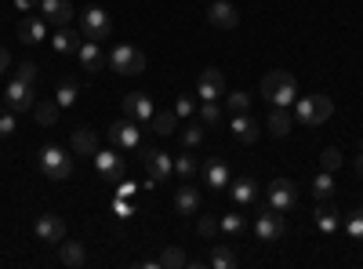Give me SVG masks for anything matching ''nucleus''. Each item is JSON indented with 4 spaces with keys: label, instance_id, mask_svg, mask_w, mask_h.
I'll return each mask as SVG.
<instances>
[{
    "label": "nucleus",
    "instance_id": "nucleus-1",
    "mask_svg": "<svg viewBox=\"0 0 363 269\" xmlns=\"http://www.w3.org/2000/svg\"><path fill=\"white\" fill-rule=\"evenodd\" d=\"M262 95L272 102V106H294V99H298V80H294V73H287V70H272V73H265L262 77Z\"/></svg>",
    "mask_w": 363,
    "mask_h": 269
},
{
    "label": "nucleus",
    "instance_id": "nucleus-2",
    "mask_svg": "<svg viewBox=\"0 0 363 269\" xmlns=\"http://www.w3.org/2000/svg\"><path fill=\"white\" fill-rule=\"evenodd\" d=\"M330 113H335V102L327 95H309V99H294V121L301 128H320L330 121Z\"/></svg>",
    "mask_w": 363,
    "mask_h": 269
},
{
    "label": "nucleus",
    "instance_id": "nucleus-3",
    "mask_svg": "<svg viewBox=\"0 0 363 269\" xmlns=\"http://www.w3.org/2000/svg\"><path fill=\"white\" fill-rule=\"evenodd\" d=\"M37 168L51 178V182H66V178L73 175V160L66 157V149H62V146H55V142L40 146V153H37Z\"/></svg>",
    "mask_w": 363,
    "mask_h": 269
},
{
    "label": "nucleus",
    "instance_id": "nucleus-4",
    "mask_svg": "<svg viewBox=\"0 0 363 269\" xmlns=\"http://www.w3.org/2000/svg\"><path fill=\"white\" fill-rule=\"evenodd\" d=\"M80 33H84V40H106V37L113 33V18H109V11L99 8V4L84 8V11H80Z\"/></svg>",
    "mask_w": 363,
    "mask_h": 269
},
{
    "label": "nucleus",
    "instance_id": "nucleus-5",
    "mask_svg": "<svg viewBox=\"0 0 363 269\" xmlns=\"http://www.w3.org/2000/svg\"><path fill=\"white\" fill-rule=\"evenodd\" d=\"M109 70L116 73H128V77H138L145 70V55L135 48V44H116L109 51Z\"/></svg>",
    "mask_w": 363,
    "mask_h": 269
},
{
    "label": "nucleus",
    "instance_id": "nucleus-6",
    "mask_svg": "<svg viewBox=\"0 0 363 269\" xmlns=\"http://www.w3.org/2000/svg\"><path fill=\"white\" fill-rule=\"evenodd\" d=\"M287 233V222H284V215L277 212V207H262L258 212V219H255V236L262 244H272V241H280V236Z\"/></svg>",
    "mask_w": 363,
    "mask_h": 269
},
{
    "label": "nucleus",
    "instance_id": "nucleus-7",
    "mask_svg": "<svg viewBox=\"0 0 363 269\" xmlns=\"http://www.w3.org/2000/svg\"><path fill=\"white\" fill-rule=\"evenodd\" d=\"M265 204L277 207L280 215L294 212V207H298V190H294L291 178H272V182H269V200H265Z\"/></svg>",
    "mask_w": 363,
    "mask_h": 269
},
{
    "label": "nucleus",
    "instance_id": "nucleus-8",
    "mask_svg": "<svg viewBox=\"0 0 363 269\" xmlns=\"http://www.w3.org/2000/svg\"><path fill=\"white\" fill-rule=\"evenodd\" d=\"M33 84H26V80H8V87H4V102H8V109L11 113H29L33 109Z\"/></svg>",
    "mask_w": 363,
    "mask_h": 269
},
{
    "label": "nucleus",
    "instance_id": "nucleus-9",
    "mask_svg": "<svg viewBox=\"0 0 363 269\" xmlns=\"http://www.w3.org/2000/svg\"><path fill=\"white\" fill-rule=\"evenodd\" d=\"M142 164L149 171V186H164L171 178V171H174V160L164 153V149H149V153L142 157Z\"/></svg>",
    "mask_w": 363,
    "mask_h": 269
},
{
    "label": "nucleus",
    "instance_id": "nucleus-10",
    "mask_svg": "<svg viewBox=\"0 0 363 269\" xmlns=\"http://www.w3.org/2000/svg\"><path fill=\"white\" fill-rule=\"evenodd\" d=\"M95 168L102 175V182H109V186H116L120 178H124V157H120V149H99Z\"/></svg>",
    "mask_w": 363,
    "mask_h": 269
},
{
    "label": "nucleus",
    "instance_id": "nucleus-11",
    "mask_svg": "<svg viewBox=\"0 0 363 269\" xmlns=\"http://www.w3.org/2000/svg\"><path fill=\"white\" fill-rule=\"evenodd\" d=\"M124 102V116L128 121H135V124H153V99L149 95H142V92H131V95H124L120 99Z\"/></svg>",
    "mask_w": 363,
    "mask_h": 269
},
{
    "label": "nucleus",
    "instance_id": "nucleus-12",
    "mask_svg": "<svg viewBox=\"0 0 363 269\" xmlns=\"http://www.w3.org/2000/svg\"><path fill=\"white\" fill-rule=\"evenodd\" d=\"M222 95H225V77H222V70H203V73L196 77V99L218 102Z\"/></svg>",
    "mask_w": 363,
    "mask_h": 269
},
{
    "label": "nucleus",
    "instance_id": "nucleus-13",
    "mask_svg": "<svg viewBox=\"0 0 363 269\" xmlns=\"http://www.w3.org/2000/svg\"><path fill=\"white\" fill-rule=\"evenodd\" d=\"M106 138H109L113 149H135V146L142 142V131H138L135 121H116V124L106 131Z\"/></svg>",
    "mask_w": 363,
    "mask_h": 269
},
{
    "label": "nucleus",
    "instance_id": "nucleus-14",
    "mask_svg": "<svg viewBox=\"0 0 363 269\" xmlns=\"http://www.w3.org/2000/svg\"><path fill=\"white\" fill-rule=\"evenodd\" d=\"M200 175H203V182H207L211 190H229V182H233L229 164H225L222 157H207V160L200 164Z\"/></svg>",
    "mask_w": 363,
    "mask_h": 269
},
{
    "label": "nucleus",
    "instance_id": "nucleus-15",
    "mask_svg": "<svg viewBox=\"0 0 363 269\" xmlns=\"http://www.w3.org/2000/svg\"><path fill=\"white\" fill-rule=\"evenodd\" d=\"M33 233H37V241H44V244H62L66 241V222L58 215H40Z\"/></svg>",
    "mask_w": 363,
    "mask_h": 269
},
{
    "label": "nucleus",
    "instance_id": "nucleus-16",
    "mask_svg": "<svg viewBox=\"0 0 363 269\" xmlns=\"http://www.w3.org/2000/svg\"><path fill=\"white\" fill-rule=\"evenodd\" d=\"M313 222H316V229H320V233H327V236H335V233L342 229V215H338V207L330 204V200H320V204H316Z\"/></svg>",
    "mask_w": 363,
    "mask_h": 269
},
{
    "label": "nucleus",
    "instance_id": "nucleus-17",
    "mask_svg": "<svg viewBox=\"0 0 363 269\" xmlns=\"http://www.w3.org/2000/svg\"><path fill=\"white\" fill-rule=\"evenodd\" d=\"M207 22L215 29H236L240 26V11L229 4V0H215V4L207 8Z\"/></svg>",
    "mask_w": 363,
    "mask_h": 269
},
{
    "label": "nucleus",
    "instance_id": "nucleus-18",
    "mask_svg": "<svg viewBox=\"0 0 363 269\" xmlns=\"http://www.w3.org/2000/svg\"><path fill=\"white\" fill-rule=\"evenodd\" d=\"M233 135H236V142H244V146H251V142H258V135H262V124L255 121L251 113H236L233 116Z\"/></svg>",
    "mask_w": 363,
    "mask_h": 269
},
{
    "label": "nucleus",
    "instance_id": "nucleus-19",
    "mask_svg": "<svg viewBox=\"0 0 363 269\" xmlns=\"http://www.w3.org/2000/svg\"><path fill=\"white\" fill-rule=\"evenodd\" d=\"M44 37H48L44 15H26V18L18 22V40H22V44H40Z\"/></svg>",
    "mask_w": 363,
    "mask_h": 269
},
{
    "label": "nucleus",
    "instance_id": "nucleus-20",
    "mask_svg": "<svg viewBox=\"0 0 363 269\" xmlns=\"http://www.w3.org/2000/svg\"><path fill=\"white\" fill-rule=\"evenodd\" d=\"M40 15H44V22H51V26H69L73 4H69V0H40Z\"/></svg>",
    "mask_w": 363,
    "mask_h": 269
},
{
    "label": "nucleus",
    "instance_id": "nucleus-21",
    "mask_svg": "<svg viewBox=\"0 0 363 269\" xmlns=\"http://www.w3.org/2000/svg\"><path fill=\"white\" fill-rule=\"evenodd\" d=\"M80 40H84V33H77L69 26H58V33L51 37V48L58 55H73V51H80Z\"/></svg>",
    "mask_w": 363,
    "mask_h": 269
},
{
    "label": "nucleus",
    "instance_id": "nucleus-22",
    "mask_svg": "<svg viewBox=\"0 0 363 269\" xmlns=\"http://www.w3.org/2000/svg\"><path fill=\"white\" fill-rule=\"evenodd\" d=\"M203 265H211V269H236L240 258H236V251L229 244H211V255L203 258Z\"/></svg>",
    "mask_w": 363,
    "mask_h": 269
},
{
    "label": "nucleus",
    "instance_id": "nucleus-23",
    "mask_svg": "<svg viewBox=\"0 0 363 269\" xmlns=\"http://www.w3.org/2000/svg\"><path fill=\"white\" fill-rule=\"evenodd\" d=\"M69 146H73V153L95 157V153H99V135H95V128H77L73 138H69Z\"/></svg>",
    "mask_w": 363,
    "mask_h": 269
},
{
    "label": "nucleus",
    "instance_id": "nucleus-24",
    "mask_svg": "<svg viewBox=\"0 0 363 269\" xmlns=\"http://www.w3.org/2000/svg\"><path fill=\"white\" fill-rule=\"evenodd\" d=\"M174 207H178V215H196L200 212V190L182 182L178 193H174Z\"/></svg>",
    "mask_w": 363,
    "mask_h": 269
},
{
    "label": "nucleus",
    "instance_id": "nucleus-25",
    "mask_svg": "<svg viewBox=\"0 0 363 269\" xmlns=\"http://www.w3.org/2000/svg\"><path fill=\"white\" fill-rule=\"evenodd\" d=\"M291 128H294V113H291L287 106H272V113H269V131L277 135V138H284V135H291Z\"/></svg>",
    "mask_w": 363,
    "mask_h": 269
},
{
    "label": "nucleus",
    "instance_id": "nucleus-26",
    "mask_svg": "<svg viewBox=\"0 0 363 269\" xmlns=\"http://www.w3.org/2000/svg\"><path fill=\"white\" fill-rule=\"evenodd\" d=\"M229 193H233L236 204H251L258 197V182H255L251 175H240V178H233V182H229Z\"/></svg>",
    "mask_w": 363,
    "mask_h": 269
},
{
    "label": "nucleus",
    "instance_id": "nucleus-27",
    "mask_svg": "<svg viewBox=\"0 0 363 269\" xmlns=\"http://www.w3.org/2000/svg\"><path fill=\"white\" fill-rule=\"evenodd\" d=\"M80 66L84 70H91V73H95V70H102V48H99V40H80Z\"/></svg>",
    "mask_w": 363,
    "mask_h": 269
},
{
    "label": "nucleus",
    "instance_id": "nucleus-28",
    "mask_svg": "<svg viewBox=\"0 0 363 269\" xmlns=\"http://www.w3.org/2000/svg\"><path fill=\"white\" fill-rule=\"evenodd\" d=\"M58 258H62L66 265H87V248L80 241H66L62 248H58Z\"/></svg>",
    "mask_w": 363,
    "mask_h": 269
},
{
    "label": "nucleus",
    "instance_id": "nucleus-29",
    "mask_svg": "<svg viewBox=\"0 0 363 269\" xmlns=\"http://www.w3.org/2000/svg\"><path fill=\"white\" fill-rule=\"evenodd\" d=\"M33 116L40 128H55L58 121V102H33Z\"/></svg>",
    "mask_w": 363,
    "mask_h": 269
},
{
    "label": "nucleus",
    "instance_id": "nucleus-30",
    "mask_svg": "<svg viewBox=\"0 0 363 269\" xmlns=\"http://www.w3.org/2000/svg\"><path fill=\"white\" fill-rule=\"evenodd\" d=\"M200 142H203V121H186V124H182V146L196 149Z\"/></svg>",
    "mask_w": 363,
    "mask_h": 269
},
{
    "label": "nucleus",
    "instance_id": "nucleus-31",
    "mask_svg": "<svg viewBox=\"0 0 363 269\" xmlns=\"http://www.w3.org/2000/svg\"><path fill=\"white\" fill-rule=\"evenodd\" d=\"M174 171H178L182 182H189V178L200 171V164H196V157H193V153H182V157H174Z\"/></svg>",
    "mask_w": 363,
    "mask_h": 269
},
{
    "label": "nucleus",
    "instance_id": "nucleus-32",
    "mask_svg": "<svg viewBox=\"0 0 363 269\" xmlns=\"http://www.w3.org/2000/svg\"><path fill=\"white\" fill-rule=\"evenodd\" d=\"M330 193H335V178H330V171H320L313 178V197L316 200H330Z\"/></svg>",
    "mask_w": 363,
    "mask_h": 269
},
{
    "label": "nucleus",
    "instance_id": "nucleus-33",
    "mask_svg": "<svg viewBox=\"0 0 363 269\" xmlns=\"http://www.w3.org/2000/svg\"><path fill=\"white\" fill-rule=\"evenodd\" d=\"M77 95H80V87H77L73 80H62V84H58V95H55L58 109H69V106L77 102Z\"/></svg>",
    "mask_w": 363,
    "mask_h": 269
},
{
    "label": "nucleus",
    "instance_id": "nucleus-34",
    "mask_svg": "<svg viewBox=\"0 0 363 269\" xmlns=\"http://www.w3.org/2000/svg\"><path fill=\"white\" fill-rule=\"evenodd\" d=\"M189 258H186V251L182 248H164L160 251V258H157V265H164V269H178V265H186Z\"/></svg>",
    "mask_w": 363,
    "mask_h": 269
},
{
    "label": "nucleus",
    "instance_id": "nucleus-35",
    "mask_svg": "<svg viewBox=\"0 0 363 269\" xmlns=\"http://www.w3.org/2000/svg\"><path fill=\"white\" fill-rule=\"evenodd\" d=\"M153 128H157V135H174V131H178L174 109H171V113H153Z\"/></svg>",
    "mask_w": 363,
    "mask_h": 269
},
{
    "label": "nucleus",
    "instance_id": "nucleus-36",
    "mask_svg": "<svg viewBox=\"0 0 363 269\" xmlns=\"http://www.w3.org/2000/svg\"><path fill=\"white\" fill-rule=\"evenodd\" d=\"M320 168H323V171L342 168V149H338V146H327L323 153H320Z\"/></svg>",
    "mask_w": 363,
    "mask_h": 269
},
{
    "label": "nucleus",
    "instance_id": "nucleus-37",
    "mask_svg": "<svg viewBox=\"0 0 363 269\" xmlns=\"http://www.w3.org/2000/svg\"><path fill=\"white\" fill-rule=\"evenodd\" d=\"M193 113H196L193 95H178V99H174V116H178V121H189Z\"/></svg>",
    "mask_w": 363,
    "mask_h": 269
},
{
    "label": "nucleus",
    "instance_id": "nucleus-38",
    "mask_svg": "<svg viewBox=\"0 0 363 269\" xmlns=\"http://www.w3.org/2000/svg\"><path fill=\"white\" fill-rule=\"evenodd\" d=\"M345 233L352 236V241H363V207H359V212H352V215L345 219Z\"/></svg>",
    "mask_w": 363,
    "mask_h": 269
},
{
    "label": "nucleus",
    "instance_id": "nucleus-39",
    "mask_svg": "<svg viewBox=\"0 0 363 269\" xmlns=\"http://www.w3.org/2000/svg\"><path fill=\"white\" fill-rule=\"evenodd\" d=\"M200 121H203V128H207V124L215 128V124L222 121V109H218V102H203V106H200Z\"/></svg>",
    "mask_w": 363,
    "mask_h": 269
},
{
    "label": "nucleus",
    "instance_id": "nucleus-40",
    "mask_svg": "<svg viewBox=\"0 0 363 269\" xmlns=\"http://www.w3.org/2000/svg\"><path fill=\"white\" fill-rule=\"evenodd\" d=\"M222 233H229V236H240L244 233V215H222Z\"/></svg>",
    "mask_w": 363,
    "mask_h": 269
},
{
    "label": "nucleus",
    "instance_id": "nucleus-41",
    "mask_svg": "<svg viewBox=\"0 0 363 269\" xmlns=\"http://www.w3.org/2000/svg\"><path fill=\"white\" fill-rule=\"evenodd\" d=\"M196 229H200V236H207V241H215V236H218V219H211V215H203L200 222H196Z\"/></svg>",
    "mask_w": 363,
    "mask_h": 269
},
{
    "label": "nucleus",
    "instance_id": "nucleus-42",
    "mask_svg": "<svg viewBox=\"0 0 363 269\" xmlns=\"http://www.w3.org/2000/svg\"><path fill=\"white\" fill-rule=\"evenodd\" d=\"M225 102H229V109H233V113H247V106H251V95H247V92H233Z\"/></svg>",
    "mask_w": 363,
    "mask_h": 269
},
{
    "label": "nucleus",
    "instance_id": "nucleus-43",
    "mask_svg": "<svg viewBox=\"0 0 363 269\" xmlns=\"http://www.w3.org/2000/svg\"><path fill=\"white\" fill-rule=\"evenodd\" d=\"M15 131V116H11V109L4 106V109H0V138H8Z\"/></svg>",
    "mask_w": 363,
    "mask_h": 269
},
{
    "label": "nucleus",
    "instance_id": "nucleus-44",
    "mask_svg": "<svg viewBox=\"0 0 363 269\" xmlns=\"http://www.w3.org/2000/svg\"><path fill=\"white\" fill-rule=\"evenodd\" d=\"M113 215H120V219H131L135 215V207L128 204V197H116L113 200Z\"/></svg>",
    "mask_w": 363,
    "mask_h": 269
},
{
    "label": "nucleus",
    "instance_id": "nucleus-45",
    "mask_svg": "<svg viewBox=\"0 0 363 269\" xmlns=\"http://www.w3.org/2000/svg\"><path fill=\"white\" fill-rule=\"evenodd\" d=\"M18 80L37 84V62H18Z\"/></svg>",
    "mask_w": 363,
    "mask_h": 269
},
{
    "label": "nucleus",
    "instance_id": "nucleus-46",
    "mask_svg": "<svg viewBox=\"0 0 363 269\" xmlns=\"http://www.w3.org/2000/svg\"><path fill=\"white\" fill-rule=\"evenodd\" d=\"M135 182H131V178H120V182H116V197H135Z\"/></svg>",
    "mask_w": 363,
    "mask_h": 269
},
{
    "label": "nucleus",
    "instance_id": "nucleus-47",
    "mask_svg": "<svg viewBox=\"0 0 363 269\" xmlns=\"http://www.w3.org/2000/svg\"><path fill=\"white\" fill-rule=\"evenodd\" d=\"M8 66H11V55H8V48H0V77L8 73Z\"/></svg>",
    "mask_w": 363,
    "mask_h": 269
},
{
    "label": "nucleus",
    "instance_id": "nucleus-48",
    "mask_svg": "<svg viewBox=\"0 0 363 269\" xmlns=\"http://www.w3.org/2000/svg\"><path fill=\"white\" fill-rule=\"evenodd\" d=\"M15 8H18V11H33V8H40V4H37V0H15Z\"/></svg>",
    "mask_w": 363,
    "mask_h": 269
},
{
    "label": "nucleus",
    "instance_id": "nucleus-49",
    "mask_svg": "<svg viewBox=\"0 0 363 269\" xmlns=\"http://www.w3.org/2000/svg\"><path fill=\"white\" fill-rule=\"evenodd\" d=\"M356 175L363 178V149H359V157H356Z\"/></svg>",
    "mask_w": 363,
    "mask_h": 269
}]
</instances>
